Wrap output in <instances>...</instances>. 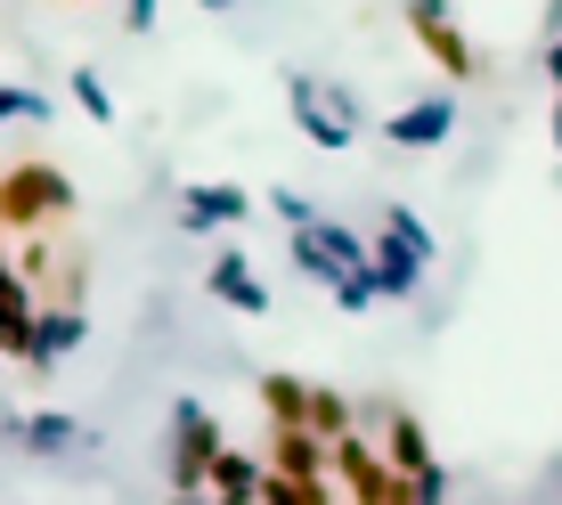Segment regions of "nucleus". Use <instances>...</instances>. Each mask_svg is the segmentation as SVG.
<instances>
[{
	"instance_id": "7ed1b4c3",
	"label": "nucleus",
	"mask_w": 562,
	"mask_h": 505,
	"mask_svg": "<svg viewBox=\"0 0 562 505\" xmlns=\"http://www.w3.org/2000/svg\"><path fill=\"white\" fill-rule=\"evenodd\" d=\"M237 212H245V197H228V188H212V197L196 188L188 197V221H237Z\"/></svg>"
},
{
	"instance_id": "20e7f679",
	"label": "nucleus",
	"mask_w": 562,
	"mask_h": 505,
	"mask_svg": "<svg viewBox=\"0 0 562 505\" xmlns=\"http://www.w3.org/2000/svg\"><path fill=\"white\" fill-rule=\"evenodd\" d=\"M131 25H139V33L155 25V0H131Z\"/></svg>"
},
{
	"instance_id": "f257e3e1",
	"label": "nucleus",
	"mask_w": 562,
	"mask_h": 505,
	"mask_svg": "<svg viewBox=\"0 0 562 505\" xmlns=\"http://www.w3.org/2000/svg\"><path fill=\"white\" fill-rule=\"evenodd\" d=\"M212 285H221V294H228V302H237V310H261V302H269V294H261V285H254V269H245V261H237V252H228V261H221V269H212Z\"/></svg>"
},
{
	"instance_id": "39448f33",
	"label": "nucleus",
	"mask_w": 562,
	"mask_h": 505,
	"mask_svg": "<svg viewBox=\"0 0 562 505\" xmlns=\"http://www.w3.org/2000/svg\"><path fill=\"white\" fill-rule=\"evenodd\" d=\"M204 9H228V0H204Z\"/></svg>"
},
{
	"instance_id": "f03ea898",
	"label": "nucleus",
	"mask_w": 562,
	"mask_h": 505,
	"mask_svg": "<svg viewBox=\"0 0 562 505\" xmlns=\"http://www.w3.org/2000/svg\"><path fill=\"white\" fill-rule=\"evenodd\" d=\"M449 99H432V106H416V114H400V123H392V139H440V131H449Z\"/></svg>"
}]
</instances>
